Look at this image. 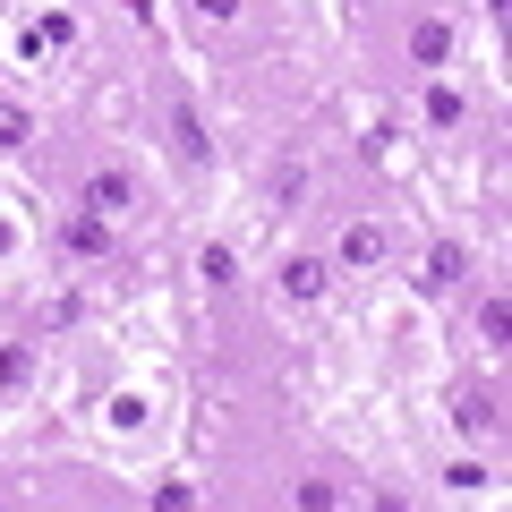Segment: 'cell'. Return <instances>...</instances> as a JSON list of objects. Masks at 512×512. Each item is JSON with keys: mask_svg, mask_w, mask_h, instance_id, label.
Wrapping results in <instances>:
<instances>
[{"mask_svg": "<svg viewBox=\"0 0 512 512\" xmlns=\"http://www.w3.org/2000/svg\"><path fill=\"white\" fill-rule=\"evenodd\" d=\"M60 248L69 256H103L111 248V214H69L60 222Z\"/></svg>", "mask_w": 512, "mask_h": 512, "instance_id": "1", "label": "cell"}, {"mask_svg": "<svg viewBox=\"0 0 512 512\" xmlns=\"http://www.w3.org/2000/svg\"><path fill=\"white\" fill-rule=\"evenodd\" d=\"M128 205H137L128 171H94V180H86V214H128Z\"/></svg>", "mask_w": 512, "mask_h": 512, "instance_id": "2", "label": "cell"}, {"mask_svg": "<svg viewBox=\"0 0 512 512\" xmlns=\"http://www.w3.org/2000/svg\"><path fill=\"white\" fill-rule=\"evenodd\" d=\"M171 146H180L188 163H205V154H214V137H205V120H197V103H171Z\"/></svg>", "mask_w": 512, "mask_h": 512, "instance_id": "3", "label": "cell"}, {"mask_svg": "<svg viewBox=\"0 0 512 512\" xmlns=\"http://www.w3.org/2000/svg\"><path fill=\"white\" fill-rule=\"evenodd\" d=\"M444 52H453V26H444V18L410 26V60H419V69H444Z\"/></svg>", "mask_w": 512, "mask_h": 512, "instance_id": "4", "label": "cell"}, {"mask_svg": "<svg viewBox=\"0 0 512 512\" xmlns=\"http://www.w3.org/2000/svg\"><path fill=\"white\" fill-rule=\"evenodd\" d=\"M461 274H470V256H461L453 239H444V248H427V274H419V291H453Z\"/></svg>", "mask_w": 512, "mask_h": 512, "instance_id": "5", "label": "cell"}, {"mask_svg": "<svg viewBox=\"0 0 512 512\" xmlns=\"http://www.w3.org/2000/svg\"><path fill=\"white\" fill-rule=\"evenodd\" d=\"M495 419H504L495 393H461V402H453V427H461V436H495Z\"/></svg>", "mask_w": 512, "mask_h": 512, "instance_id": "6", "label": "cell"}, {"mask_svg": "<svg viewBox=\"0 0 512 512\" xmlns=\"http://www.w3.org/2000/svg\"><path fill=\"white\" fill-rule=\"evenodd\" d=\"M282 291L291 299H325V265H316V256H291V265H282Z\"/></svg>", "mask_w": 512, "mask_h": 512, "instance_id": "7", "label": "cell"}, {"mask_svg": "<svg viewBox=\"0 0 512 512\" xmlns=\"http://www.w3.org/2000/svg\"><path fill=\"white\" fill-rule=\"evenodd\" d=\"M376 256H384V231L376 222H350L342 231V265H376Z\"/></svg>", "mask_w": 512, "mask_h": 512, "instance_id": "8", "label": "cell"}, {"mask_svg": "<svg viewBox=\"0 0 512 512\" xmlns=\"http://www.w3.org/2000/svg\"><path fill=\"white\" fill-rule=\"evenodd\" d=\"M60 43H77V26H69V18H60V9H52V18H43V26H35V35H26V52H60Z\"/></svg>", "mask_w": 512, "mask_h": 512, "instance_id": "9", "label": "cell"}, {"mask_svg": "<svg viewBox=\"0 0 512 512\" xmlns=\"http://www.w3.org/2000/svg\"><path fill=\"white\" fill-rule=\"evenodd\" d=\"M26 137H35V120H26V103H0V154H9V146H26Z\"/></svg>", "mask_w": 512, "mask_h": 512, "instance_id": "10", "label": "cell"}, {"mask_svg": "<svg viewBox=\"0 0 512 512\" xmlns=\"http://www.w3.org/2000/svg\"><path fill=\"white\" fill-rule=\"evenodd\" d=\"M197 274H205V282H214V291H222V282L239 274V256H231V248H205V256H197Z\"/></svg>", "mask_w": 512, "mask_h": 512, "instance_id": "11", "label": "cell"}, {"mask_svg": "<svg viewBox=\"0 0 512 512\" xmlns=\"http://www.w3.org/2000/svg\"><path fill=\"white\" fill-rule=\"evenodd\" d=\"M26 367H35V359H26V350H18V342L0 350V393H18V384H26Z\"/></svg>", "mask_w": 512, "mask_h": 512, "instance_id": "12", "label": "cell"}, {"mask_svg": "<svg viewBox=\"0 0 512 512\" xmlns=\"http://www.w3.org/2000/svg\"><path fill=\"white\" fill-rule=\"evenodd\" d=\"M427 120L453 128V120H461V94H453V86H436V94H427Z\"/></svg>", "mask_w": 512, "mask_h": 512, "instance_id": "13", "label": "cell"}, {"mask_svg": "<svg viewBox=\"0 0 512 512\" xmlns=\"http://www.w3.org/2000/svg\"><path fill=\"white\" fill-rule=\"evenodd\" d=\"M444 487H453V495H478V487H487V470H478V461H453V470H444Z\"/></svg>", "mask_w": 512, "mask_h": 512, "instance_id": "14", "label": "cell"}, {"mask_svg": "<svg viewBox=\"0 0 512 512\" xmlns=\"http://www.w3.org/2000/svg\"><path fill=\"white\" fill-rule=\"evenodd\" d=\"M504 325H512V308H504V299H487V308H478V333H487V342H504Z\"/></svg>", "mask_w": 512, "mask_h": 512, "instance_id": "15", "label": "cell"}, {"mask_svg": "<svg viewBox=\"0 0 512 512\" xmlns=\"http://www.w3.org/2000/svg\"><path fill=\"white\" fill-rule=\"evenodd\" d=\"M197 18H214V26H231V18H239V0H197Z\"/></svg>", "mask_w": 512, "mask_h": 512, "instance_id": "16", "label": "cell"}, {"mask_svg": "<svg viewBox=\"0 0 512 512\" xmlns=\"http://www.w3.org/2000/svg\"><path fill=\"white\" fill-rule=\"evenodd\" d=\"M9 248H18V231H9V222H0V256H9Z\"/></svg>", "mask_w": 512, "mask_h": 512, "instance_id": "17", "label": "cell"}]
</instances>
